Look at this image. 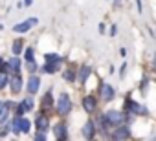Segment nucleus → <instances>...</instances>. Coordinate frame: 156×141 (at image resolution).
Here are the masks:
<instances>
[{"label": "nucleus", "mask_w": 156, "mask_h": 141, "mask_svg": "<svg viewBox=\"0 0 156 141\" xmlns=\"http://www.w3.org/2000/svg\"><path fill=\"white\" fill-rule=\"evenodd\" d=\"M13 130L15 132H24V134H28L30 132V128H31V123L26 119V117H22V115H17L15 119H13Z\"/></svg>", "instance_id": "nucleus-1"}, {"label": "nucleus", "mask_w": 156, "mask_h": 141, "mask_svg": "<svg viewBox=\"0 0 156 141\" xmlns=\"http://www.w3.org/2000/svg\"><path fill=\"white\" fill-rule=\"evenodd\" d=\"M70 110H72V101H70L68 94H61V97H59V101H57V112H59L61 115H66Z\"/></svg>", "instance_id": "nucleus-2"}, {"label": "nucleus", "mask_w": 156, "mask_h": 141, "mask_svg": "<svg viewBox=\"0 0 156 141\" xmlns=\"http://www.w3.org/2000/svg\"><path fill=\"white\" fill-rule=\"evenodd\" d=\"M37 26V19L33 17V19H28V20H24V22H20V24H17L13 29L17 31V33H26V31H30L31 28H35Z\"/></svg>", "instance_id": "nucleus-3"}, {"label": "nucleus", "mask_w": 156, "mask_h": 141, "mask_svg": "<svg viewBox=\"0 0 156 141\" xmlns=\"http://www.w3.org/2000/svg\"><path fill=\"white\" fill-rule=\"evenodd\" d=\"M107 119L110 121V125H119V123H123V114L121 112H118V110H110L108 114H107Z\"/></svg>", "instance_id": "nucleus-4"}, {"label": "nucleus", "mask_w": 156, "mask_h": 141, "mask_svg": "<svg viewBox=\"0 0 156 141\" xmlns=\"http://www.w3.org/2000/svg\"><path fill=\"white\" fill-rule=\"evenodd\" d=\"M39 86H41V79H39L37 75H31V77H30V81H28V92L33 95V94H37V92H39Z\"/></svg>", "instance_id": "nucleus-5"}, {"label": "nucleus", "mask_w": 156, "mask_h": 141, "mask_svg": "<svg viewBox=\"0 0 156 141\" xmlns=\"http://www.w3.org/2000/svg\"><path fill=\"white\" fill-rule=\"evenodd\" d=\"M101 95H103V101H112L114 99V88L110 84H103L101 86Z\"/></svg>", "instance_id": "nucleus-6"}, {"label": "nucleus", "mask_w": 156, "mask_h": 141, "mask_svg": "<svg viewBox=\"0 0 156 141\" xmlns=\"http://www.w3.org/2000/svg\"><path fill=\"white\" fill-rule=\"evenodd\" d=\"M53 134H55V137H59V139H66V137H68L64 125H55V126H53Z\"/></svg>", "instance_id": "nucleus-7"}, {"label": "nucleus", "mask_w": 156, "mask_h": 141, "mask_svg": "<svg viewBox=\"0 0 156 141\" xmlns=\"http://www.w3.org/2000/svg\"><path fill=\"white\" fill-rule=\"evenodd\" d=\"M96 99L94 97H85L83 99V106H85V110H88V112H94L96 110Z\"/></svg>", "instance_id": "nucleus-8"}, {"label": "nucleus", "mask_w": 156, "mask_h": 141, "mask_svg": "<svg viewBox=\"0 0 156 141\" xmlns=\"http://www.w3.org/2000/svg\"><path fill=\"white\" fill-rule=\"evenodd\" d=\"M20 88H22V79H20V75H15L13 81H11V90H13V94H19Z\"/></svg>", "instance_id": "nucleus-9"}, {"label": "nucleus", "mask_w": 156, "mask_h": 141, "mask_svg": "<svg viewBox=\"0 0 156 141\" xmlns=\"http://www.w3.org/2000/svg\"><path fill=\"white\" fill-rule=\"evenodd\" d=\"M94 134H96V132H94V123H92V121H88V123L85 125V128H83V136H85V137H88V139H92V137H94Z\"/></svg>", "instance_id": "nucleus-10"}, {"label": "nucleus", "mask_w": 156, "mask_h": 141, "mask_svg": "<svg viewBox=\"0 0 156 141\" xmlns=\"http://www.w3.org/2000/svg\"><path fill=\"white\" fill-rule=\"evenodd\" d=\"M8 68H9V72H19V68H20V60H19V57H17V55L9 59Z\"/></svg>", "instance_id": "nucleus-11"}, {"label": "nucleus", "mask_w": 156, "mask_h": 141, "mask_svg": "<svg viewBox=\"0 0 156 141\" xmlns=\"http://www.w3.org/2000/svg\"><path fill=\"white\" fill-rule=\"evenodd\" d=\"M59 64H61V62H48V64H44L42 70H44L46 74H55L57 70H59Z\"/></svg>", "instance_id": "nucleus-12"}, {"label": "nucleus", "mask_w": 156, "mask_h": 141, "mask_svg": "<svg viewBox=\"0 0 156 141\" xmlns=\"http://www.w3.org/2000/svg\"><path fill=\"white\" fill-rule=\"evenodd\" d=\"M37 128L44 132V130L48 128V119H46V117H42V115H39V117H37Z\"/></svg>", "instance_id": "nucleus-13"}, {"label": "nucleus", "mask_w": 156, "mask_h": 141, "mask_svg": "<svg viewBox=\"0 0 156 141\" xmlns=\"http://www.w3.org/2000/svg\"><path fill=\"white\" fill-rule=\"evenodd\" d=\"M129 128L127 126H121V128H118V132L114 134V137H118V139H123V137H129Z\"/></svg>", "instance_id": "nucleus-14"}, {"label": "nucleus", "mask_w": 156, "mask_h": 141, "mask_svg": "<svg viewBox=\"0 0 156 141\" xmlns=\"http://www.w3.org/2000/svg\"><path fill=\"white\" fill-rule=\"evenodd\" d=\"M127 108H129L130 112H136V114H141V112H145V110H143L141 106H138L134 101H129V103H127Z\"/></svg>", "instance_id": "nucleus-15"}, {"label": "nucleus", "mask_w": 156, "mask_h": 141, "mask_svg": "<svg viewBox=\"0 0 156 141\" xmlns=\"http://www.w3.org/2000/svg\"><path fill=\"white\" fill-rule=\"evenodd\" d=\"M44 57H46V62H61V57L55 55V53H48V55H44Z\"/></svg>", "instance_id": "nucleus-16"}, {"label": "nucleus", "mask_w": 156, "mask_h": 141, "mask_svg": "<svg viewBox=\"0 0 156 141\" xmlns=\"http://www.w3.org/2000/svg\"><path fill=\"white\" fill-rule=\"evenodd\" d=\"M51 106V92L46 94V97L42 99V108H50Z\"/></svg>", "instance_id": "nucleus-17"}, {"label": "nucleus", "mask_w": 156, "mask_h": 141, "mask_svg": "<svg viewBox=\"0 0 156 141\" xmlns=\"http://www.w3.org/2000/svg\"><path fill=\"white\" fill-rule=\"evenodd\" d=\"M88 75H90V68H87V66H85V68H81V75H79V79H81V83H85Z\"/></svg>", "instance_id": "nucleus-18"}, {"label": "nucleus", "mask_w": 156, "mask_h": 141, "mask_svg": "<svg viewBox=\"0 0 156 141\" xmlns=\"http://www.w3.org/2000/svg\"><path fill=\"white\" fill-rule=\"evenodd\" d=\"M20 50H22V40H15V42H13V53L19 55Z\"/></svg>", "instance_id": "nucleus-19"}, {"label": "nucleus", "mask_w": 156, "mask_h": 141, "mask_svg": "<svg viewBox=\"0 0 156 141\" xmlns=\"http://www.w3.org/2000/svg\"><path fill=\"white\" fill-rule=\"evenodd\" d=\"M22 106H24V110H31V108H33V101L28 97V99H24V101H22Z\"/></svg>", "instance_id": "nucleus-20"}, {"label": "nucleus", "mask_w": 156, "mask_h": 141, "mask_svg": "<svg viewBox=\"0 0 156 141\" xmlns=\"http://www.w3.org/2000/svg\"><path fill=\"white\" fill-rule=\"evenodd\" d=\"M64 79H66V81H73V79H75V74L72 72V70H68V72L64 74Z\"/></svg>", "instance_id": "nucleus-21"}, {"label": "nucleus", "mask_w": 156, "mask_h": 141, "mask_svg": "<svg viewBox=\"0 0 156 141\" xmlns=\"http://www.w3.org/2000/svg\"><path fill=\"white\" fill-rule=\"evenodd\" d=\"M8 84V77H6V74H0V88H4Z\"/></svg>", "instance_id": "nucleus-22"}, {"label": "nucleus", "mask_w": 156, "mask_h": 141, "mask_svg": "<svg viewBox=\"0 0 156 141\" xmlns=\"http://www.w3.org/2000/svg\"><path fill=\"white\" fill-rule=\"evenodd\" d=\"M26 60H33V50L31 48L26 50Z\"/></svg>", "instance_id": "nucleus-23"}, {"label": "nucleus", "mask_w": 156, "mask_h": 141, "mask_svg": "<svg viewBox=\"0 0 156 141\" xmlns=\"http://www.w3.org/2000/svg\"><path fill=\"white\" fill-rule=\"evenodd\" d=\"M35 139H37V141H44V139H46V136L42 134V130H41V132H39V134L35 136Z\"/></svg>", "instance_id": "nucleus-24"}, {"label": "nucleus", "mask_w": 156, "mask_h": 141, "mask_svg": "<svg viewBox=\"0 0 156 141\" xmlns=\"http://www.w3.org/2000/svg\"><path fill=\"white\" fill-rule=\"evenodd\" d=\"M31 4V0H26V6H30Z\"/></svg>", "instance_id": "nucleus-25"}, {"label": "nucleus", "mask_w": 156, "mask_h": 141, "mask_svg": "<svg viewBox=\"0 0 156 141\" xmlns=\"http://www.w3.org/2000/svg\"><path fill=\"white\" fill-rule=\"evenodd\" d=\"M0 64H2V59H0Z\"/></svg>", "instance_id": "nucleus-26"}]
</instances>
